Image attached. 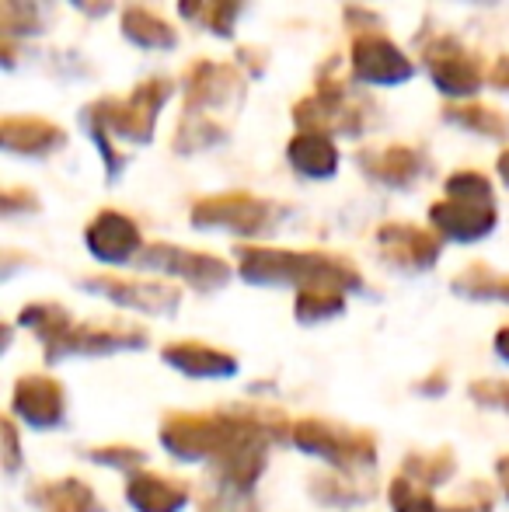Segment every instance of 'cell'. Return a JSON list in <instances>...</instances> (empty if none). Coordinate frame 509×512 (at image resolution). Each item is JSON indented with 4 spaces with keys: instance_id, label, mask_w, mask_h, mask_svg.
I'll return each mask as SVG.
<instances>
[{
    "instance_id": "6da1fadb",
    "label": "cell",
    "mask_w": 509,
    "mask_h": 512,
    "mask_svg": "<svg viewBox=\"0 0 509 512\" xmlns=\"http://www.w3.org/2000/svg\"><path fill=\"white\" fill-rule=\"evenodd\" d=\"M241 276L248 283L276 286L297 283L300 290H356L360 276L346 262L328 255H297V251H272V248H241Z\"/></svg>"
},
{
    "instance_id": "7a4b0ae2",
    "label": "cell",
    "mask_w": 509,
    "mask_h": 512,
    "mask_svg": "<svg viewBox=\"0 0 509 512\" xmlns=\"http://www.w3.org/2000/svg\"><path fill=\"white\" fill-rule=\"evenodd\" d=\"M171 95V81L164 77H150L143 81L126 102H95L88 112H81V122L105 129L109 136H123V140L147 143L157 126L164 102Z\"/></svg>"
},
{
    "instance_id": "3957f363",
    "label": "cell",
    "mask_w": 509,
    "mask_h": 512,
    "mask_svg": "<svg viewBox=\"0 0 509 512\" xmlns=\"http://www.w3.org/2000/svg\"><path fill=\"white\" fill-rule=\"evenodd\" d=\"M422 60H426L429 74H433V84L443 95L471 98L482 88V63H478V56H471L457 39L426 42Z\"/></svg>"
},
{
    "instance_id": "277c9868",
    "label": "cell",
    "mask_w": 509,
    "mask_h": 512,
    "mask_svg": "<svg viewBox=\"0 0 509 512\" xmlns=\"http://www.w3.org/2000/svg\"><path fill=\"white\" fill-rule=\"evenodd\" d=\"M192 223L206 230H231V234H262L272 223V206L245 192H227L192 206Z\"/></svg>"
},
{
    "instance_id": "5b68a950",
    "label": "cell",
    "mask_w": 509,
    "mask_h": 512,
    "mask_svg": "<svg viewBox=\"0 0 509 512\" xmlns=\"http://www.w3.org/2000/svg\"><path fill=\"white\" fill-rule=\"evenodd\" d=\"M353 74L367 84H405L415 67L387 35L363 32L353 42Z\"/></svg>"
},
{
    "instance_id": "8992f818",
    "label": "cell",
    "mask_w": 509,
    "mask_h": 512,
    "mask_svg": "<svg viewBox=\"0 0 509 512\" xmlns=\"http://www.w3.org/2000/svg\"><path fill=\"white\" fill-rule=\"evenodd\" d=\"M245 95V77L234 67L224 63H192L189 74H185V105L192 112H203V108H224Z\"/></svg>"
},
{
    "instance_id": "52a82bcc",
    "label": "cell",
    "mask_w": 509,
    "mask_h": 512,
    "mask_svg": "<svg viewBox=\"0 0 509 512\" xmlns=\"http://www.w3.org/2000/svg\"><path fill=\"white\" fill-rule=\"evenodd\" d=\"M140 265L161 269V272H168V276H182L185 283L199 286V290H213V286L227 283V265L220 262V258L171 248V244H150L140 255Z\"/></svg>"
},
{
    "instance_id": "ba28073f",
    "label": "cell",
    "mask_w": 509,
    "mask_h": 512,
    "mask_svg": "<svg viewBox=\"0 0 509 512\" xmlns=\"http://www.w3.org/2000/svg\"><path fill=\"white\" fill-rule=\"evenodd\" d=\"M429 220L450 241H478L496 227V206L478 199H443L429 209Z\"/></svg>"
},
{
    "instance_id": "9c48e42d",
    "label": "cell",
    "mask_w": 509,
    "mask_h": 512,
    "mask_svg": "<svg viewBox=\"0 0 509 512\" xmlns=\"http://www.w3.org/2000/svg\"><path fill=\"white\" fill-rule=\"evenodd\" d=\"M67 143V133L53 126L49 119L39 115H7L0 122V147L7 154H25V157H49Z\"/></svg>"
},
{
    "instance_id": "30bf717a",
    "label": "cell",
    "mask_w": 509,
    "mask_h": 512,
    "mask_svg": "<svg viewBox=\"0 0 509 512\" xmlns=\"http://www.w3.org/2000/svg\"><path fill=\"white\" fill-rule=\"evenodd\" d=\"M88 248L102 262H129V258L140 251V227H136L129 216L116 213V209H105L91 220L88 227Z\"/></svg>"
},
{
    "instance_id": "8fae6325",
    "label": "cell",
    "mask_w": 509,
    "mask_h": 512,
    "mask_svg": "<svg viewBox=\"0 0 509 512\" xmlns=\"http://www.w3.org/2000/svg\"><path fill=\"white\" fill-rule=\"evenodd\" d=\"M377 241L387 262L401 265V269H429L440 258V241L429 230L408 227V223H387L377 230Z\"/></svg>"
},
{
    "instance_id": "7c38bea8",
    "label": "cell",
    "mask_w": 509,
    "mask_h": 512,
    "mask_svg": "<svg viewBox=\"0 0 509 512\" xmlns=\"http://www.w3.org/2000/svg\"><path fill=\"white\" fill-rule=\"evenodd\" d=\"M297 443L311 453L339 460V464H360V460L374 457V453H370V439L356 436V432L332 429V425H321V422L297 425Z\"/></svg>"
},
{
    "instance_id": "4fadbf2b",
    "label": "cell",
    "mask_w": 509,
    "mask_h": 512,
    "mask_svg": "<svg viewBox=\"0 0 509 512\" xmlns=\"http://www.w3.org/2000/svg\"><path fill=\"white\" fill-rule=\"evenodd\" d=\"M91 293H105L109 300L123 307H136V310H150V314H168L178 304V290H168V286L157 283H126V279H88Z\"/></svg>"
},
{
    "instance_id": "5bb4252c",
    "label": "cell",
    "mask_w": 509,
    "mask_h": 512,
    "mask_svg": "<svg viewBox=\"0 0 509 512\" xmlns=\"http://www.w3.org/2000/svg\"><path fill=\"white\" fill-rule=\"evenodd\" d=\"M360 168L367 171L374 182L391 185V189H405L419 178L422 157L412 147H384V150H367L360 154Z\"/></svg>"
},
{
    "instance_id": "9a60e30c",
    "label": "cell",
    "mask_w": 509,
    "mask_h": 512,
    "mask_svg": "<svg viewBox=\"0 0 509 512\" xmlns=\"http://www.w3.org/2000/svg\"><path fill=\"white\" fill-rule=\"evenodd\" d=\"M14 408L25 422H32L35 429H49L53 422H60L63 415V398H60V384L46 377H28L18 384L14 394Z\"/></svg>"
},
{
    "instance_id": "2e32d148",
    "label": "cell",
    "mask_w": 509,
    "mask_h": 512,
    "mask_svg": "<svg viewBox=\"0 0 509 512\" xmlns=\"http://www.w3.org/2000/svg\"><path fill=\"white\" fill-rule=\"evenodd\" d=\"M286 157L307 178H332L339 171V150L325 133H297L286 147Z\"/></svg>"
},
{
    "instance_id": "e0dca14e",
    "label": "cell",
    "mask_w": 509,
    "mask_h": 512,
    "mask_svg": "<svg viewBox=\"0 0 509 512\" xmlns=\"http://www.w3.org/2000/svg\"><path fill=\"white\" fill-rule=\"evenodd\" d=\"M185 499H189V492L182 485L154 478V474L129 481V502L140 512H178L185 506Z\"/></svg>"
},
{
    "instance_id": "ac0fdd59",
    "label": "cell",
    "mask_w": 509,
    "mask_h": 512,
    "mask_svg": "<svg viewBox=\"0 0 509 512\" xmlns=\"http://www.w3.org/2000/svg\"><path fill=\"white\" fill-rule=\"evenodd\" d=\"M443 119L454 122V126H461V129H471V133L492 136V140H506L509 136V115H503L492 105H482V102L447 105L443 108Z\"/></svg>"
},
{
    "instance_id": "d6986e66",
    "label": "cell",
    "mask_w": 509,
    "mask_h": 512,
    "mask_svg": "<svg viewBox=\"0 0 509 512\" xmlns=\"http://www.w3.org/2000/svg\"><path fill=\"white\" fill-rule=\"evenodd\" d=\"M123 35L140 49H171L178 42L175 28L157 18V14L143 11V7H129L123 14Z\"/></svg>"
},
{
    "instance_id": "ffe728a7",
    "label": "cell",
    "mask_w": 509,
    "mask_h": 512,
    "mask_svg": "<svg viewBox=\"0 0 509 512\" xmlns=\"http://www.w3.org/2000/svg\"><path fill=\"white\" fill-rule=\"evenodd\" d=\"M164 359L175 363L182 373H192V377H227L234 373V359L224 356V352H213L206 345H175V349H164Z\"/></svg>"
},
{
    "instance_id": "44dd1931",
    "label": "cell",
    "mask_w": 509,
    "mask_h": 512,
    "mask_svg": "<svg viewBox=\"0 0 509 512\" xmlns=\"http://www.w3.org/2000/svg\"><path fill=\"white\" fill-rule=\"evenodd\" d=\"M241 4H245V0H178V11H182V18L206 25L213 35L231 39L234 21H238V14H241Z\"/></svg>"
},
{
    "instance_id": "7402d4cb",
    "label": "cell",
    "mask_w": 509,
    "mask_h": 512,
    "mask_svg": "<svg viewBox=\"0 0 509 512\" xmlns=\"http://www.w3.org/2000/svg\"><path fill=\"white\" fill-rule=\"evenodd\" d=\"M35 499H39V506L46 512H91V492L84 485H77V481L49 485Z\"/></svg>"
},
{
    "instance_id": "603a6c76",
    "label": "cell",
    "mask_w": 509,
    "mask_h": 512,
    "mask_svg": "<svg viewBox=\"0 0 509 512\" xmlns=\"http://www.w3.org/2000/svg\"><path fill=\"white\" fill-rule=\"evenodd\" d=\"M224 140V129L213 126V122H206L203 115H196V122L189 119L178 126V136H175V150H182V154H189V150H203V147H213V143Z\"/></svg>"
},
{
    "instance_id": "cb8c5ba5",
    "label": "cell",
    "mask_w": 509,
    "mask_h": 512,
    "mask_svg": "<svg viewBox=\"0 0 509 512\" xmlns=\"http://www.w3.org/2000/svg\"><path fill=\"white\" fill-rule=\"evenodd\" d=\"M342 310V293L339 290H300L297 297V317L300 321H321Z\"/></svg>"
},
{
    "instance_id": "d4e9b609",
    "label": "cell",
    "mask_w": 509,
    "mask_h": 512,
    "mask_svg": "<svg viewBox=\"0 0 509 512\" xmlns=\"http://www.w3.org/2000/svg\"><path fill=\"white\" fill-rule=\"evenodd\" d=\"M454 286L457 293H468V297H499L509 304V279H492L489 269H468Z\"/></svg>"
},
{
    "instance_id": "484cf974",
    "label": "cell",
    "mask_w": 509,
    "mask_h": 512,
    "mask_svg": "<svg viewBox=\"0 0 509 512\" xmlns=\"http://www.w3.org/2000/svg\"><path fill=\"white\" fill-rule=\"evenodd\" d=\"M447 199H478V203H492V185L478 171H457L447 178Z\"/></svg>"
},
{
    "instance_id": "4316f807",
    "label": "cell",
    "mask_w": 509,
    "mask_h": 512,
    "mask_svg": "<svg viewBox=\"0 0 509 512\" xmlns=\"http://www.w3.org/2000/svg\"><path fill=\"white\" fill-rule=\"evenodd\" d=\"M42 21L35 14L32 0H4V32L7 35H28L39 32Z\"/></svg>"
},
{
    "instance_id": "83f0119b",
    "label": "cell",
    "mask_w": 509,
    "mask_h": 512,
    "mask_svg": "<svg viewBox=\"0 0 509 512\" xmlns=\"http://www.w3.org/2000/svg\"><path fill=\"white\" fill-rule=\"evenodd\" d=\"M482 405H496V408H506L509 411V384H499V380H485V384H475L471 387Z\"/></svg>"
},
{
    "instance_id": "f1b7e54d",
    "label": "cell",
    "mask_w": 509,
    "mask_h": 512,
    "mask_svg": "<svg viewBox=\"0 0 509 512\" xmlns=\"http://www.w3.org/2000/svg\"><path fill=\"white\" fill-rule=\"evenodd\" d=\"M70 4L88 14V18H102V14L112 11V0H70Z\"/></svg>"
},
{
    "instance_id": "f546056e",
    "label": "cell",
    "mask_w": 509,
    "mask_h": 512,
    "mask_svg": "<svg viewBox=\"0 0 509 512\" xmlns=\"http://www.w3.org/2000/svg\"><path fill=\"white\" fill-rule=\"evenodd\" d=\"M489 84H492V88H499V91H509V56H503V60L496 63Z\"/></svg>"
},
{
    "instance_id": "4dcf8cb0",
    "label": "cell",
    "mask_w": 509,
    "mask_h": 512,
    "mask_svg": "<svg viewBox=\"0 0 509 512\" xmlns=\"http://www.w3.org/2000/svg\"><path fill=\"white\" fill-rule=\"evenodd\" d=\"M496 349H499V356L509 359V328L499 331V338H496Z\"/></svg>"
},
{
    "instance_id": "1f68e13d",
    "label": "cell",
    "mask_w": 509,
    "mask_h": 512,
    "mask_svg": "<svg viewBox=\"0 0 509 512\" xmlns=\"http://www.w3.org/2000/svg\"><path fill=\"white\" fill-rule=\"evenodd\" d=\"M499 175H503V182L509 185V150L503 157H499Z\"/></svg>"
}]
</instances>
